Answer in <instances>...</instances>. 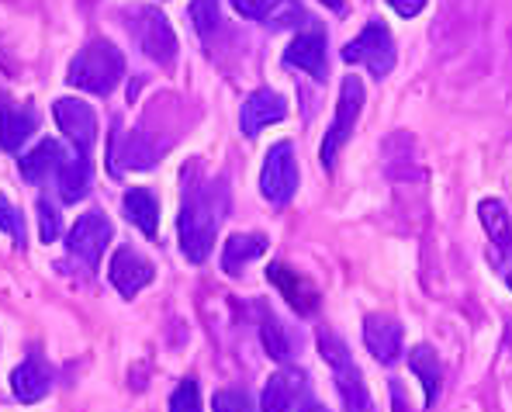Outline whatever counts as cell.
I'll return each mask as SVG.
<instances>
[{
	"instance_id": "obj_1",
	"label": "cell",
	"mask_w": 512,
	"mask_h": 412,
	"mask_svg": "<svg viewBox=\"0 0 512 412\" xmlns=\"http://www.w3.org/2000/svg\"><path fill=\"white\" fill-rule=\"evenodd\" d=\"M225 212H229V187H225V181L194 184L184 194L177 215V232H180V250H184V257L191 264H205L208 260Z\"/></svg>"
},
{
	"instance_id": "obj_2",
	"label": "cell",
	"mask_w": 512,
	"mask_h": 412,
	"mask_svg": "<svg viewBox=\"0 0 512 412\" xmlns=\"http://www.w3.org/2000/svg\"><path fill=\"white\" fill-rule=\"evenodd\" d=\"M122 73H125L122 52L111 46V42L94 39L90 46H84L77 56H73L66 80H70V87H77V91L111 94L118 87V80H122Z\"/></svg>"
},
{
	"instance_id": "obj_3",
	"label": "cell",
	"mask_w": 512,
	"mask_h": 412,
	"mask_svg": "<svg viewBox=\"0 0 512 412\" xmlns=\"http://www.w3.org/2000/svg\"><path fill=\"white\" fill-rule=\"evenodd\" d=\"M319 347H322V357H326V364L333 367V378H336V388H340L343 406L350 409V412H378V409H374L371 392H367L364 374H360V367L353 364L350 350H346L333 333H322L319 336Z\"/></svg>"
},
{
	"instance_id": "obj_4",
	"label": "cell",
	"mask_w": 512,
	"mask_h": 412,
	"mask_svg": "<svg viewBox=\"0 0 512 412\" xmlns=\"http://www.w3.org/2000/svg\"><path fill=\"white\" fill-rule=\"evenodd\" d=\"M360 111H364V84H360V77H346L340 87V101H336V118H333V125H329L326 142H322V153H319L326 170H333L340 149L346 146V139L353 136Z\"/></svg>"
},
{
	"instance_id": "obj_5",
	"label": "cell",
	"mask_w": 512,
	"mask_h": 412,
	"mask_svg": "<svg viewBox=\"0 0 512 412\" xmlns=\"http://www.w3.org/2000/svg\"><path fill=\"white\" fill-rule=\"evenodd\" d=\"M260 191L270 205H288L298 191V160L291 142H277L270 146L267 160L260 170Z\"/></svg>"
},
{
	"instance_id": "obj_6",
	"label": "cell",
	"mask_w": 512,
	"mask_h": 412,
	"mask_svg": "<svg viewBox=\"0 0 512 412\" xmlns=\"http://www.w3.org/2000/svg\"><path fill=\"white\" fill-rule=\"evenodd\" d=\"M343 59L346 63H364L374 77L384 80L395 70V39H391V32L381 21H371V25L343 49Z\"/></svg>"
},
{
	"instance_id": "obj_7",
	"label": "cell",
	"mask_w": 512,
	"mask_h": 412,
	"mask_svg": "<svg viewBox=\"0 0 512 412\" xmlns=\"http://www.w3.org/2000/svg\"><path fill=\"white\" fill-rule=\"evenodd\" d=\"M108 239H111L108 215L94 208V212H87L77 219V226H73L70 236H66V246H70V253L87 267V271H94V267L101 264L104 250H108Z\"/></svg>"
},
{
	"instance_id": "obj_8",
	"label": "cell",
	"mask_w": 512,
	"mask_h": 412,
	"mask_svg": "<svg viewBox=\"0 0 512 412\" xmlns=\"http://www.w3.org/2000/svg\"><path fill=\"white\" fill-rule=\"evenodd\" d=\"M52 115H56V125L73 146L80 149V156H87V149L94 146L97 139V118L90 111V104L77 101V97H59L52 104Z\"/></svg>"
},
{
	"instance_id": "obj_9",
	"label": "cell",
	"mask_w": 512,
	"mask_h": 412,
	"mask_svg": "<svg viewBox=\"0 0 512 412\" xmlns=\"http://www.w3.org/2000/svg\"><path fill=\"white\" fill-rule=\"evenodd\" d=\"M108 277L111 284H115L118 291H122L125 298H135L146 284H153V264H149L142 253L128 250V246H122V250H115V257H111V267H108Z\"/></svg>"
},
{
	"instance_id": "obj_10",
	"label": "cell",
	"mask_w": 512,
	"mask_h": 412,
	"mask_svg": "<svg viewBox=\"0 0 512 412\" xmlns=\"http://www.w3.org/2000/svg\"><path fill=\"white\" fill-rule=\"evenodd\" d=\"M139 46L146 52L153 63L160 66H170L173 56H177V39H173V28L167 25V18H163L160 11H153V7H146L142 11V21H139Z\"/></svg>"
},
{
	"instance_id": "obj_11",
	"label": "cell",
	"mask_w": 512,
	"mask_h": 412,
	"mask_svg": "<svg viewBox=\"0 0 512 412\" xmlns=\"http://www.w3.org/2000/svg\"><path fill=\"white\" fill-rule=\"evenodd\" d=\"M52 388V367L45 364L42 354H32L25 364L14 367L11 374V392L18 402H25V406H32V402H42L45 395H49Z\"/></svg>"
},
{
	"instance_id": "obj_12",
	"label": "cell",
	"mask_w": 512,
	"mask_h": 412,
	"mask_svg": "<svg viewBox=\"0 0 512 412\" xmlns=\"http://www.w3.org/2000/svg\"><path fill=\"white\" fill-rule=\"evenodd\" d=\"M284 115H288V104H284L281 94L274 91H256L246 97L243 104V115H239V125H243V136H260V129H267V125L274 122H284Z\"/></svg>"
},
{
	"instance_id": "obj_13",
	"label": "cell",
	"mask_w": 512,
	"mask_h": 412,
	"mask_svg": "<svg viewBox=\"0 0 512 412\" xmlns=\"http://www.w3.org/2000/svg\"><path fill=\"white\" fill-rule=\"evenodd\" d=\"M267 277H270V284L288 298V305L295 312H301V316L315 312V305H319V291H315L298 271H291V267H284V264H270Z\"/></svg>"
},
{
	"instance_id": "obj_14",
	"label": "cell",
	"mask_w": 512,
	"mask_h": 412,
	"mask_svg": "<svg viewBox=\"0 0 512 412\" xmlns=\"http://www.w3.org/2000/svg\"><path fill=\"white\" fill-rule=\"evenodd\" d=\"M364 343L381 364L398 361L402 354V326L391 316H367L364 319Z\"/></svg>"
},
{
	"instance_id": "obj_15",
	"label": "cell",
	"mask_w": 512,
	"mask_h": 412,
	"mask_svg": "<svg viewBox=\"0 0 512 412\" xmlns=\"http://www.w3.org/2000/svg\"><path fill=\"white\" fill-rule=\"evenodd\" d=\"M301 395H305V374L301 371L270 374L267 388H263V412H298Z\"/></svg>"
},
{
	"instance_id": "obj_16",
	"label": "cell",
	"mask_w": 512,
	"mask_h": 412,
	"mask_svg": "<svg viewBox=\"0 0 512 412\" xmlns=\"http://www.w3.org/2000/svg\"><path fill=\"white\" fill-rule=\"evenodd\" d=\"M284 63L295 70L312 73L315 80H326V35L322 32H301L284 52Z\"/></svg>"
},
{
	"instance_id": "obj_17",
	"label": "cell",
	"mask_w": 512,
	"mask_h": 412,
	"mask_svg": "<svg viewBox=\"0 0 512 412\" xmlns=\"http://www.w3.org/2000/svg\"><path fill=\"white\" fill-rule=\"evenodd\" d=\"M39 129L35 108H0V149L14 153L25 146V139Z\"/></svg>"
},
{
	"instance_id": "obj_18",
	"label": "cell",
	"mask_w": 512,
	"mask_h": 412,
	"mask_svg": "<svg viewBox=\"0 0 512 412\" xmlns=\"http://www.w3.org/2000/svg\"><path fill=\"white\" fill-rule=\"evenodd\" d=\"M267 250V236H260V232H253V236H229L222 246V267L225 274H243V267L256 260L260 253Z\"/></svg>"
},
{
	"instance_id": "obj_19",
	"label": "cell",
	"mask_w": 512,
	"mask_h": 412,
	"mask_svg": "<svg viewBox=\"0 0 512 412\" xmlns=\"http://www.w3.org/2000/svg\"><path fill=\"white\" fill-rule=\"evenodd\" d=\"M122 208H125V219L132 222L135 229H142L146 236H156V226H160V205L149 191L142 187H132V191L122 198Z\"/></svg>"
},
{
	"instance_id": "obj_20",
	"label": "cell",
	"mask_w": 512,
	"mask_h": 412,
	"mask_svg": "<svg viewBox=\"0 0 512 412\" xmlns=\"http://www.w3.org/2000/svg\"><path fill=\"white\" fill-rule=\"evenodd\" d=\"M59 174V194H63L66 205H77L80 198H87L90 191V163L87 156H66L63 167L56 170Z\"/></svg>"
},
{
	"instance_id": "obj_21",
	"label": "cell",
	"mask_w": 512,
	"mask_h": 412,
	"mask_svg": "<svg viewBox=\"0 0 512 412\" xmlns=\"http://www.w3.org/2000/svg\"><path fill=\"white\" fill-rule=\"evenodd\" d=\"M63 160H66L63 146H59V142H52V139H45L25 156V160H21V174H25V181L39 184V181H45V177L52 174V170L63 167Z\"/></svg>"
},
{
	"instance_id": "obj_22",
	"label": "cell",
	"mask_w": 512,
	"mask_h": 412,
	"mask_svg": "<svg viewBox=\"0 0 512 412\" xmlns=\"http://www.w3.org/2000/svg\"><path fill=\"white\" fill-rule=\"evenodd\" d=\"M481 222H485L488 236H492V243L499 246V264H502V274H506L509 267V212L506 205H502L499 198H488L481 201Z\"/></svg>"
},
{
	"instance_id": "obj_23",
	"label": "cell",
	"mask_w": 512,
	"mask_h": 412,
	"mask_svg": "<svg viewBox=\"0 0 512 412\" xmlns=\"http://www.w3.org/2000/svg\"><path fill=\"white\" fill-rule=\"evenodd\" d=\"M409 367H412V374H416V378L423 381L426 406H433L436 395H440V381H443L440 357L433 354V347H426V343H419V347H412V354H409Z\"/></svg>"
},
{
	"instance_id": "obj_24",
	"label": "cell",
	"mask_w": 512,
	"mask_h": 412,
	"mask_svg": "<svg viewBox=\"0 0 512 412\" xmlns=\"http://www.w3.org/2000/svg\"><path fill=\"white\" fill-rule=\"evenodd\" d=\"M260 336H263V347H267L270 357H277V361H288V357H291V343H288V333H284L281 322H277L274 316H263Z\"/></svg>"
},
{
	"instance_id": "obj_25",
	"label": "cell",
	"mask_w": 512,
	"mask_h": 412,
	"mask_svg": "<svg viewBox=\"0 0 512 412\" xmlns=\"http://www.w3.org/2000/svg\"><path fill=\"white\" fill-rule=\"evenodd\" d=\"M170 412H201V388L194 378H184L170 395Z\"/></svg>"
},
{
	"instance_id": "obj_26",
	"label": "cell",
	"mask_w": 512,
	"mask_h": 412,
	"mask_svg": "<svg viewBox=\"0 0 512 412\" xmlns=\"http://www.w3.org/2000/svg\"><path fill=\"white\" fill-rule=\"evenodd\" d=\"M0 232L14 239V246H25V226H21V212L11 205V201L0 194Z\"/></svg>"
},
{
	"instance_id": "obj_27",
	"label": "cell",
	"mask_w": 512,
	"mask_h": 412,
	"mask_svg": "<svg viewBox=\"0 0 512 412\" xmlns=\"http://www.w3.org/2000/svg\"><path fill=\"white\" fill-rule=\"evenodd\" d=\"M212 412H253L250 395L236 392V388H225V392H215Z\"/></svg>"
},
{
	"instance_id": "obj_28",
	"label": "cell",
	"mask_w": 512,
	"mask_h": 412,
	"mask_svg": "<svg viewBox=\"0 0 512 412\" xmlns=\"http://www.w3.org/2000/svg\"><path fill=\"white\" fill-rule=\"evenodd\" d=\"M59 229H63L59 212L49 205V201H39V236H42V243H52V239L59 236Z\"/></svg>"
},
{
	"instance_id": "obj_29",
	"label": "cell",
	"mask_w": 512,
	"mask_h": 412,
	"mask_svg": "<svg viewBox=\"0 0 512 412\" xmlns=\"http://www.w3.org/2000/svg\"><path fill=\"white\" fill-rule=\"evenodd\" d=\"M191 18L198 25V32H212L218 21V4H191Z\"/></svg>"
},
{
	"instance_id": "obj_30",
	"label": "cell",
	"mask_w": 512,
	"mask_h": 412,
	"mask_svg": "<svg viewBox=\"0 0 512 412\" xmlns=\"http://www.w3.org/2000/svg\"><path fill=\"white\" fill-rule=\"evenodd\" d=\"M236 7L239 14H246V18H270V14L277 11V4H270V0H260V4H253V0H236Z\"/></svg>"
},
{
	"instance_id": "obj_31",
	"label": "cell",
	"mask_w": 512,
	"mask_h": 412,
	"mask_svg": "<svg viewBox=\"0 0 512 412\" xmlns=\"http://www.w3.org/2000/svg\"><path fill=\"white\" fill-rule=\"evenodd\" d=\"M391 7H395L398 14H405V18H412V14L423 11V0H391Z\"/></svg>"
},
{
	"instance_id": "obj_32",
	"label": "cell",
	"mask_w": 512,
	"mask_h": 412,
	"mask_svg": "<svg viewBox=\"0 0 512 412\" xmlns=\"http://www.w3.org/2000/svg\"><path fill=\"white\" fill-rule=\"evenodd\" d=\"M301 412H326V409H322V406H305Z\"/></svg>"
}]
</instances>
